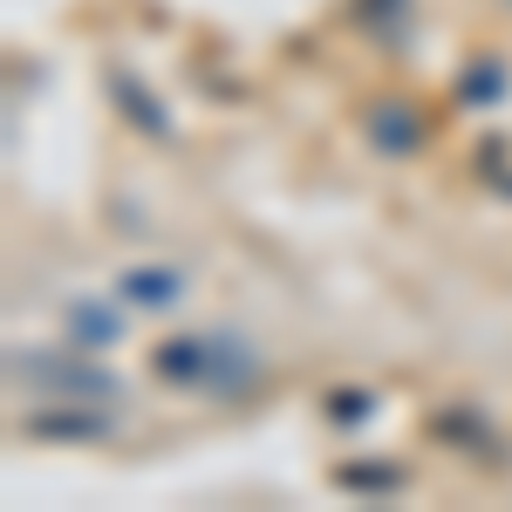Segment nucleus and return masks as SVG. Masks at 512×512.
<instances>
[{
    "label": "nucleus",
    "instance_id": "nucleus-4",
    "mask_svg": "<svg viewBox=\"0 0 512 512\" xmlns=\"http://www.w3.org/2000/svg\"><path fill=\"white\" fill-rule=\"evenodd\" d=\"M28 431H55V437H103L110 417H35Z\"/></svg>",
    "mask_w": 512,
    "mask_h": 512
},
{
    "label": "nucleus",
    "instance_id": "nucleus-3",
    "mask_svg": "<svg viewBox=\"0 0 512 512\" xmlns=\"http://www.w3.org/2000/svg\"><path fill=\"white\" fill-rule=\"evenodd\" d=\"M178 287H185V280L171 274V267H144V274H123V301H137V308H171Z\"/></svg>",
    "mask_w": 512,
    "mask_h": 512
},
{
    "label": "nucleus",
    "instance_id": "nucleus-2",
    "mask_svg": "<svg viewBox=\"0 0 512 512\" xmlns=\"http://www.w3.org/2000/svg\"><path fill=\"white\" fill-rule=\"evenodd\" d=\"M14 376L41 383L48 396H69V403H103V396H117V383H110L103 369L69 362V355H35V362H14Z\"/></svg>",
    "mask_w": 512,
    "mask_h": 512
},
{
    "label": "nucleus",
    "instance_id": "nucleus-1",
    "mask_svg": "<svg viewBox=\"0 0 512 512\" xmlns=\"http://www.w3.org/2000/svg\"><path fill=\"white\" fill-rule=\"evenodd\" d=\"M253 349L233 335H178L158 349V376L185 383V390H246L253 383Z\"/></svg>",
    "mask_w": 512,
    "mask_h": 512
}]
</instances>
